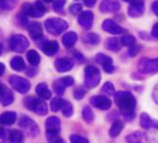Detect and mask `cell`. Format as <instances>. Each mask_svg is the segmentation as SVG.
<instances>
[{
    "label": "cell",
    "mask_w": 158,
    "mask_h": 143,
    "mask_svg": "<svg viewBox=\"0 0 158 143\" xmlns=\"http://www.w3.org/2000/svg\"><path fill=\"white\" fill-rule=\"evenodd\" d=\"M114 96V103L118 107L122 116L127 120H132L135 116L136 99L135 96L129 91H119Z\"/></svg>",
    "instance_id": "cell-1"
},
{
    "label": "cell",
    "mask_w": 158,
    "mask_h": 143,
    "mask_svg": "<svg viewBox=\"0 0 158 143\" xmlns=\"http://www.w3.org/2000/svg\"><path fill=\"white\" fill-rule=\"evenodd\" d=\"M25 106L31 112L40 116H45L48 113V105L45 102L34 97H27L24 99Z\"/></svg>",
    "instance_id": "cell-2"
},
{
    "label": "cell",
    "mask_w": 158,
    "mask_h": 143,
    "mask_svg": "<svg viewBox=\"0 0 158 143\" xmlns=\"http://www.w3.org/2000/svg\"><path fill=\"white\" fill-rule=\"evenodd\" d=\"M102 76L98 67L94 65H88L84 70V83L88 88H94L98 86Z\"/></svg>",
    "instance_id": "cell-3"
},
{
    "label": "cell",
    "mask_w": 158,
    "mask_h": 143,
    "mask_svg": "<svg viewBox=\"0 0 158 143\" xmlns=\"http://www.w3.org/2000/svg\"><path fill=\"white\" fill-rule=\"evenodd\" d=\"M45 27L48 32H49L50 34L59 35L66 30L68 27V25L64 20L61 18L52 17V18H48L46 21Z\"/></svg>",
    "instance_id": "cell-4"
},
{
    "label": "cell",
    "mask_w": 158,
    "mask_h": 143,
    "mask_svg": "<svg viewBox=\"0 0 158 143\" xmlns=\"http://www.w3.org/2000/svg\"><path fill=\"white\" fill-rule=\"evenodd\" d=\"M21 11L24 15L32 17H41L46 13V8L40 1H36L34 4L25 3L22 6Z\"/></svg>",
    "instance_id": "cell-5"
},
{
    "label": "cell",
    "mask_w": 158,
    "mask_h": 143,
    "mask_svg": "<svg viewBox=\"0 0 158 143\" xmlns=\"http://www.w3.org/2000/svg\"><path fill=\"white\" fill-rule=\"evenodd\" d=\"M28 47H30V42L23 35L15 34L12 35L10 39V48L12 51L24 52Z\"/></svg>",
    "instance_id": "cell-6"
},
{
    "label": "cell",
    "mask_w": 158,
    "mask_h": 143,
    "mask_svg": "<svg viewBox=\"0 0 158 143\" xmlns=\"http://www.w3.org/2000/svg\"><path fill=\"white\" fill-rule=\"evenodd\" d=\"M138 70L143 74H155L158 72V58H143L138 63Z\"/></svg>",
    "instance_id": "cell-7"
},
{
    "label": "cell",
    "mask_w": 158,
    "mask_h": 143,
    "mask_svg": "<svg viewBox=\"0 0 158 143\" xmlns=\"http://www.w3.org/2000/svg\"><path fill=\"white\" fill-rule=\"evenodd\" d=\"M10 84L13 89H15L17 92L21 94H26L28 90L31 89V83L27 79L22 78L20 76L12 75L9 79Z\"/></svg>",
    "instance_id": "cell-8"
},
{
    "label": "cell",
    "mask_w": 158,
    "mask_h": 143,
    "mask_svg": "<svg viewBox=\"0 0 158 143\" xmlns=\"http://www.w3.org/2000/svg\"><path fill=\"white\" fill-rule=\"evenodd\" d=\"M19 126L22 128L23 131L28 137H34L38 136V134H39V128H38V125L36 124V122L27 116L20 119Z\"/></svg>",
    "instance_id": "cell-9"
},
{
    "label": "cell",
    "mask_w": 158,
    "mask_h": 143,
    "mask_svg": "<svg viewBox=\"0 0 158 143\" xmlns=\"http://www.w3.org/2000/svg\"><path fill=\"white\" fill-rule=\"evenodd\" d=\"M74 83V80L72 77L66 76L61 79H57L53 82V89L57 95H63L66 89V87L70 86Z\"/></svg>",
    "instance_id": "cell-10"
},
{
    "label": "cell",
    "mask_w": 158,
    "mask_h": 143,
    "mask_svg": "<svg viewBox=\"0 0 158 143\" xmlns=\"http://www.w3.org/2000/svg\"><path fill=\"white\" fill-rule=\"evenodd\" d=\"M91 104L99 110H108L112 106V101L106 96H94L90 99Z\"/></svg>",
    "instance_id": "cell-11"
},
{
    "label": "cell",
    "mask_w": 158,
    "mask_h": 143,
    "mask_svg": "<svg viewBox=\"0 0 158 143\" xmlns=\"http://www.w3.org/2000/svg\"><path fill=\"white\" fill-rule=\"evenodd\" d=\"M96 62L102 66L103 70L106 73L111 74L114 72V67L113 65V60H112V58H110L109 56L102 54V53H98L96 55Z\"/></svg>",
    "instance_id": "cell-12"
},
{
    "label": "cell",
    "mask_w": 158,
    "mask_h": 143,
    "mask_svg": "<svg viewBox=\"0 0 158 143\" xmlns=\"http://www.w3.org/2000/svg\"><path fill=\"white\" fill-rule=\"evenodd\" d=\"M145 10L144 0H135L131 3L128 9V14L131 17H139L141 16Z\"/></svg>",
    "instance_id": "cell-13"
},
{
    "label": "cell",
    "mask_w": 158,
    "mask_h": 143,
    "mask_svg": "<svg viewBox=\"0 0 158 143\" xmlns=\"http://www.w3.org/2000/svg\"><path fill=\"white\" fill-rule=\"evenodd\" d=\"M78 21L81 27H83L84 30H90L94 22V14L92 11H82L79 15Z\"/></svg>",
    "instance_id": "cell-14"
},
{
    "label": "cell",
    "mask_w": 158,
    "mask_h": 143,
    "mask_svg": "<svg viewBox=\"0 0 158 143\" xmlns=\"http://www.w3.org/2000/svg\"><path fill=\"white\" fill-rule=\"evenodd\" d=\"M61 131V120L57 117H49L46 120L47 134H59Z\"/></svg>",
    "instance_id": "cell-15"
},
{
    "label": "cell",
    "mask_w": 158,
    "mask_h": 143,
    "mask_svg": "<svg viewBox=\"0 0 158 143\" xmlns=\"http://www.w3.org/2000/svg\"><path fill=\"white\" fill-rule=\"evenodd\" d=\"M14 101V96L11 90L5 85H2L0 87V103L3 106H8L11 104Z\"/></svg>",
    "instance_id": "cell-16"
},
{
    "label": "cell",
    "mask_w": 158,
    "mask_h": 143,
    "mask_svg": "<svg viewBox=\"0 0 158 143\" xmlns=\"http://www.w3.org/2000/svg\"><path fill=\"white\" fill-rule=\"evenodd\" d=\"M41 48L48 56H53L59 50V44L56 41H46L42 44Z\"/></svg>",
    "instance_id": "cell-17"
},
{
    "label": "cell",
    "mask_w": 158,
    "mask_h": 143,
    "mask_svg": "<svg viewBox=\"0 0 158 143\" xmlns=\"http://www.w3.org/2000/svg\"><path fill=\"white\" fill-rule=\"evenodd\" d=\"M102 30L111 34H119L122 32V28L111 19H106L102 23Z\"/></svg>",
    "instance_id": "cell-18"
},
{
    "label": "cell",
    "mask_w": 158,
    "mask_h": 143,
    "mask_svg": "<svg viewBox=\"0 0 158 143\" xmlns=\"http://www.w3.org/2000/svg\"><path fill=\"white\" fill-rule=\"evenodd\" d=\"M74 64L69 58H59L55 61V67L59 72H66L73 67Z\"/></svg>",
    "instance_id": "cell-19"
},
{
    "label": "cell",
    "mask_w": 158,
    "mask_h": 143,
    "mask_svg": "<svg viewBox=\"0 0 158 143\" xmlns=\"http://www.w3.org/2000/svg\"><path fill=\"white\" fill-rule=\"evenodd\" d=\"M27 32L33 40H39L43 36V28L41 24L38 22H31L28 25Z\"/></svg>",
    "instance_id": "cell-20"
},
{
    "label": "cell",
    "mask_w": 158,
    "mask_h": 143,
    "mask_svg": "<svg viewBox=\"0 0 158 143\" xmlns=\"http://www.w3.org/2000/svg\"><path fill=\"white\" fill-rule=\"evenodd\" d=\"M140 125L144 128V129H158V123L152 120L146 113L141 114Z\"/></svg>",
    "instance_id": "cell-21"
},
{
    "label": "cell",
    "mask_w": 158,
    "mask_h": 143,
    "mask_svg": "<svg viewBox=\"0 0 158 143\" xmlns=\"http://www.w3.org/2000/svg\"><path fill=\"white\" fill-rule=\"evenodd\" d=\"M78 40V35L74 32H68L63 37V44L66 48H73Z\"/></svg>",
    "instance_id": "cell-22"
},
{
    "label": "cell",
    "mask_w": 158,
    "mask_h": 143,
    "mask_svg": "<svg viewBox=\"0 0 158 143\" xmlns=\"http://www.w3.org/2000/svg\"><path fill=\"white\" fill-rule=\"evenodd\" d=\"M16 120L15 112H5L0 115V123L2 125H11Z\"/></svg>",
    "instance_id": "cell-23"
},
{
    "label": "cell",
    "mask_w": 158,
    "mask_h": 143,
    "mask_svg": "<svg viewBox=\"0 0 158 143\" xmlns=\"http://www.w3.org/2000/svg\"><path fill=\"white\" fill-rule=\"evenodd\" d=\"M37 95L42 98V99H50L51 97V92L50 90L48 89V85L44 82H41L39 83L37 86H36V89H35Z\"/></svg>",
    "instance_id": "cell-24"
},
{
    "label": "cell",
    "mask_w": 158,
    "mask_h": 143,
    "mask_svg": "<svg viewBox=\"0 0 158 143\" xmlns=\"http://www.w3.org/2000/svg\"><path fill=\"white\" fill-rule=\"evenodd\" d=\"M105 48L108 50L118 52L121 48V42L118 38H114V37L109 38V39H107V41L105 43Z\"/></svg>",
    "instance_id": "cell-25"
},
{
    "label": "cell",
    "mask_w": 158,
    "mask_h": 143,
    "mask_svg": "<svg viewBox=\"0 0 158 143\" xmlns=\"http://www.w3.org/2000/svg\"><path fill=\"white\" fill-rule=\"evenodd\" d=\"M10 67L15 71H22L26 68V64L22 57L15 56L10 60Z\"/></svg>",
    "instance_id": "cell-26"
},
{
    "label": "cell",
    "mask_w": 158,
    "mask_h": 143,
    "mask_svg": "<svg viewBox=\"0 0 158 143\" xmlns=\"http://www.w3.org/2000/svg\"><path fill=\"white\" fill-rule=\"evenodd\" d=\"M120 8L119 4L117 1H108L103 2L100 5V11L102 12H110V11H117Z\"/></svg>",
    "instance_id": "cell-27"
},
{
    "label": "cell",
    "mask_w": 158,
    "mask_h": 143,
    "mask_svg": "<svg viewBox=\"0 0 158 143\" xmlns=\"http://www.w3.org/2000/svg\"><path fill=\"white\" fill-rule=\"evenodd\" d=\"M123 129V123L120 120H116L114 121L110 130H109V135L111 137H117L122 131Z\"/></svg>",
    "instance_id": "cell-28"
},
{
    "label": "cell",
    "mask_w": 158,
    "mask_h": 143,
    "mask_svg": "<svg viewBox=\"0 0 158 143\" xmlns=\"http://www.w3.org/2000/svg\"><path fill=\"white\" fill-rule=\"evenodd\" d=\"M83 41H84V43H86V44H88V45L96 46V45L99 44L100 36L97 33L90 32V33H87L83 36Z\"/></svg>",
    "instance_id": "cell-29"
},
{
    "label": "cell",
    "mask_w": 158,
    "mask_h": 143,
    "mask_svg": "<svg viewBox=\"0 0 158 143\" xmlns=\"http://www.w3.org/2000/svg\"><path fill=\"white\" fill-rule=\"evenodd\" d=\"M9 140L10 143H24V135L19 130H12L10 133Z\"/></svg>",
    "instance_id": "cell-30"
},
{
    "label": "cell",
    "mask_w": 158,
    "mask_h": 143,
    "mask_svg": "<svg viewBox=\"0 0 158 143\" xmlns=\"http://www.w3.org/2000/svg\"><path fill=\"white\" fill-rule=\"evenodd\" d=\"M120 42H121L122 46L129 47V48H132V47L136 45V39H135V37L131 35V34H126V35L122 36L121 39H120Z\"/></svg>",
    "instance_id": "cell-31"
},
{
    "label": "cell",
    "mask_w": 158,
    "mask_h": 143,
    "mask_svg": "<svg viewBox=\"0 0 158 143\" xmlns=\"http://www.w3.org/2000/svg\"><path fill=\"white\" fill-rule=\"evenodd\" d=\"M27 61L31 65H39L40 61H41V58H40V55L37 51L35 50H30L27 53Z\"/></svg>",
    "instance_id": "cell-32"
},
{
    "label": "cell",
    "mask_w": 158,
    "mask_h": 143,
    "mask_svg": "<svg viewBox=\"0 0 158 143\" xmlns=\"http://www.w3.org/2000/svg\"><path fill=\"white\" fill-rule=\"evenodd\" d=\"M82 118L83 120L87 122V123H91L93 122V120H95V115L92 111V109L89 107V106H84L83 109H82Z\"/></svg>",
    "instance_id": "cell-33"
},
{
    "label": "cell",
    "mask_w": 158,
    "mask_h": 143,
    "mask_svg": "<svg viewBox=\"0 0 158 143\" xmlns=\"http://www.w3.org/2000/svg\"><path fill=\"white\" fill-rule=\"evenodd\" d=\"M144 137H145V135L139 131L134 132L126 137V141L128 143H140V141L143 139Z\"/></svg>",
    "instance_id": "cell-34"
},
{
    "label": "cell",
    "mask_w": 158,
    "mask_h": 143,
    "mask_svg": "<svg viewBox=\"0 0 158 143\" xmlns=\"http://www.w3.org/2000/svg\"><path fill=\"white\" fill-rule=\"evenodd\" d=\"M64 103V99L60 98V97H56L54 98L52 101H51V103H50V107H51V110L53 112H58L59 110L62 109L63 105Z\"/></svg>",
    "instance_id": "cell-35"
},
{
    "label": "cell",
    "mask_w": 158,
    "mask_h": 143,
    "mask_svg": "<svg viewBox=\"0 0 158 143\" xmlns=\"http://www.w3.org/2000/svg\"><path fill=\"white\" fill-rule=\"evenodd\" d=\"M17 2H18V0H0V7L3 10L10 11L14 9Z\"/></svg>",
    "instance_id": "cell-36"
},
{
    "label": "cell",
    "mask_w": 158,
    "mask_h": 143,
    "mask_svg": "<svg viewBox=\"0 0 158 143\" xmlns=\"http://www.w3.org/2000/svg\"><path fill=\"white\" fill-rule=\"evenodd\" d=\"M62 113H63V115L66 118H70L71 116L73 115V106L72 104H71L69 102L67 101H64V103L61 109Z\"/></svg>",
    "instance_id": "cell-37"
},
{
    "label": "cell",
    "mask_w": 158,
    "mask_h": 143,
    "mask_svg": "<svg viewBox=\"0 0 158 143\" xmlns=\"http://www.w3.org/2000/svg\"><path fill=\"white\" fill-rule=\"evenodd\" d=\"M102 93H104L105 95H109V96H113L114 94V84L107 82L103 84V86L102 88Z\"/></svg>",
    "instance_id": "cell-38"
},
{
    "label": "cell",
    "mask_w": 158,
    "mask_h": 143,
    "mask_svg": "<svg viewBox=\"0 0 158 143\" xmlns=\"http://www.w3.org/2000/svg\"><path fill=\"white\" fill-rule=\"evenodd\" d=\"M49 143H63V138L59 134H46Z\"/></svg>",
    "instance_id": "cell-39"
},
{
    "label": "cell",
    "mask_w": 158,
    "mask_h": 143,
    "mask_svg": "<svg viewBox=\"0 0 158 143\" xmlns=\"http://www.w3.org/2000/svg\"><path fill=\"white\" fill-rule=\"evenodd\" d=\"M70 143H89L88 139L79 135H72L70 137Z\"/></svg>",
    "instance_id": "cell-40"
},
{
    "label": "cell",
    "mask_w": 158,
    "mask_h": 143,
    "mask_svg": "<svg viewBox=\"0 0 158 143\" xmlns=\"http://www.w3.org/2000/svg\"><path fill=\"white\" fill-rule=\"evenodd\" d=\"M64 4H65V0H56L54 2V10L58 12L62 11L64 7Z\"/></svg>",
    "instance_id": "cell-41"
},
{
    "label": "cell",
    "mask_w": 158,
    "mask_h": 143,
    "mask_svg": "<svg viewBox=\"0 0 158 143\" xmlns=\"http://www.w3.org/2000/svg\"><path fill=\"white\" fill-rule=\"evenodd\" d=\"M81 10H82V6L81 4H73L69 8V11L72 14H77L80 11H81Z\"/></svg>",
    "instance_id": "cell-42"
},
{
    "label": "cell",
    "mask_w": 158,
    "mask_h": 143,
    "mask_svg": "<svg viewBox=\"0 0 158 143\" xmlns=\"http://www.w3.org/2000/svg\"><path fill=\"white\" fill-rule=\"evenodd\" d=\"M85 93H86V90L82 89V87H80L74 91V98L77 99H81L84 97Z\"/></svg>",
    "instance_id": "cell-43"
},
{
    "label": "cell",
    "mask_w": 158,
    "mask_h": 143,
    "mask_svg": "<svg viewBox=\"0 0 158 143\" xmlns=\"http://www.w3.org/2000/svg\"><path fill=\"white\" fill-rule=\"evenodd\" d=\"M139 48H139V47H137L136 45H135V46H134V47H132V48H130V49H129V51H128L129 55H130L131 57L135 56V55L138 53Z\"/></svg>",
    "instance_id": "cell-44"
},
{
    "label": "cell",
    "mask_w": 158,
    "mask_h": 143,
    "mask_svg": "<svg viewBox=\"0 0 158 143\" xmlns=\"http://www.w3.org/2000/svg\"><path fill=\"white\" fill-rule=\"evenodd\" d=\"M152 10L153 11V13L158 17V1H154L152 5Z\"/></svg>",
    "instance_id": "cell-45"
},
{
    "label": "cell",
    "mask_w": 158,
    "mask_h": 143,
    "mask_svg": "<svg viewBox=\"0 0 158 143\" xmlns=\"http://www.w3.org/2000/svg\"><path fill=\"white\" fill-rule=\"evenodd\" d=\"M152 35L155 38H158V23H156L153 26L152 31Z\"/></svg>",
    "instance_id": "cell-46"
},
{
    "label": "cell",
    "mask_w": 158,
    "mask_h": 143,
    "mask_svg": "<svg viewBox=\"0 0 158 143\" xmlns=\"http://www.w3.org/2000/svg\"><path fill=\"white\" fill-rule=\"evenodd\" d=\"M152 97H153V99L156 102V103H158V84L156 85L155 88H154V90H153Z\"/></svg>",
    "instance_id": "cell-47"
},
{
    "label": "cell",
    "mask_w": 158,
    "mask_h": 143,
    "mask_svg": "<svg viewBox=\"0 0 158 143\" xmlns=\"http://www.w3.org/2000/svg\"><path fill=\"white\" fill-rule=\"evenodd\" d=\"M85 6L87 7H93L96 3V0H83Z\"/></svg>",
    "instance_id": "cell-48"
},
{
    "label": "cell",
    "mask_w": 158,
    "mask_h": 143,
    "mask_svg": "<svg viewBox=\"0 0 158 143\" xmlns=\"http://www.w3.org/2000/svg\"><path fill=\"white\" fill-rule=\"evenodd\" d=\"M4 72H5V65L2 63H0V76H2Z\"/></svg>",
    "instance_id": "cell-49"
},
{
    "label": "cell",
    "mask_w": 158,
    "mask_h": 143,
    "mask_svg": "<svg viewBox=\"0 0 158 143\" xmlns=\"http://www.w3.org/2000/svg\"><path fill=\"white\" fill-rule=\"evenodd\" d=\"M125 2H128V3H133V2H135V0H124Z\"/></svg>",
    "instance_id": "cell-50"
},
{
    "label": "cell",
    "mask_w": 158,
    "mask_h": 143,
    "mask_svg": "<svg viewBox=\"0 0 158 143\" xmlns=\"http://www.w3.org/2000/svg\"><path fill=\"white\" fill-rule=\"evenodd\" d=\"M43 1H45V2H47V3H50V2L53 1V0H43Z\"/></svg>",
    "instance_id": "cell-51"
},
{
    "label": "cell",
    "mask_w": 158,
    "mask_h": 143,
    "mask_svg": "<svg viewBox=\"0 0 158 143\" xmlns=\"http://www.w3.org/2000/svg\"><path fill=\"white\" fill-rule=\"evenodd\" d=\"M2 50H3V49H2V46H1V44H0V55L2 54Z\"/></svg>",
    "instance_id": "cell-52"
},
{
    "label": "cell",
    "mask_w": 158,
    "mask_h": 143,
    "mask_svg": "<svg viewBox=\"0 0 158 143\" xmlns=\"http://www.w3.org/2000/svg\"><path fill=\"white\" fill-rule=\"evenodd\" d=\"M1 86H2V83H1V82H0V87H1Z\"/></svg>",
    "instance_id": "cell-53"
}]
</instances>
